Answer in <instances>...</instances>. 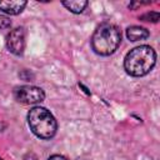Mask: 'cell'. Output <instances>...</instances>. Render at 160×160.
I'll return each mask as SVG.
<instances>
[{
  "label": "cell",
  "instance_id": "1",
  "mask_svg": "<svg viewBox=\"0 0 160 160\" xmlns=\"http://www.w3.org/2000/svg\"><path fill=\"white\" fill-rule=\"evenodd\" d=\"M156 62V52L149 45H140L130 50L124 59L125 71L135 78L149 74Z\"/></svg>",
  "mask_w": 160,
  "mask_h": 160
},
{
  "label": "cell",
  "instance_id": "2",
  "mask_svg": "<svg viewBox=\"0 0 160 160\" xmlns=\"http://www.w3.org/2000/svg\"><path fill=\"white\" fill-rule=\"evenodd\" d=\"M121 42V32L119 28L110 22L100 24L92 34L91 46L92 50L101 56L111 55L116 51Z\"/></svg>",
  "mask_w": 160,
  "mask_h": 160
},
{
  "label": "cell",
  "instance_id": "3",
  "mask_svg": "<svg viewBox=\"0 0 160 160\" xmlns=\"http://www.w3.org/2000/svg\"><path fill=\"white\" fill-rule=\"evenodd\" d=\"M30 130L40 139L48 140L56 134L58 124L54 115L42 106H34L28 112Z\"/></svg>",
  "mask_w": 160,
  "mask_h": 160
},
{
  "label": "cell",
  "instance_id": "4",
  "mask_svg": "<svg viewBox=\"0 0 160 160\" xmlns=\"http://www.w3.org/2000/svg\"><path fill=\"white\" fill-rule=\"evenodd\" d=\"M14 98L21 104H38L44 100L45 92L41 88L34 85H21L14 89Z\"/></svg>",
  "mask_w": 160,
  "mask_h": 160
},
{
  "label": "cell",
  "instance_id": "5",
  "mask_svg": "<svg viewBox=\"0 0 160 160\" xmlns=\"http://www.w3.org/2000/svg\"><path fill=\"white\" fill-rule=\"evenodd\" d=\"M6 45L8 49L15 54V55H21L25 49V31L22 28H15L12 29L8 38H6Z\"/></svg>",
  "mask_w": 160,
  "mask_h": 160
},
{
  "label": "cell",
  "instance_id": "6",
  "mask_svg": "<svg viewBox=\"0 0 160 160\" xmlns=\"http://www.w3.org/2000/svg\"><path fill=\"white\" fill-rule=\"evenodd\" d=\"M26 4V1H0V10L10 15H18L24 10Z\"/></svg>",
  "mask_w": 160,
  "mask_h": 160
},
{
  "label": "cell",
  "instance_id": "7",
  "mask_svg": "<svg viewBox=\"0 0 160 160\" xmlns=\"http://www.w3.org/2000/svg\"><path fill=\"white\" fill-rule=\"evenodd\" d=\"M150 35L149 30L142 28V26H129L126 29V36L130 41H139V40H145Z\"/></svg>",
  "mask_w": 160,
  "mask_h": 160
},
{
  "label": "cell",
  "instance_id": "8",
  "mask_svg": "<svg viewBox=\"0 0 160 160\" xmlns=\"http://www.w3.org/2000/svg\"><path fill=\"white\" fill-rule=\"evenodd\" d=\"M62 5L74 14H80L84 11V9L88 6V1H62Z\"/></svg>",
  "mask_w": 160,
  "mask_h": 160
},
{
  "label": "cell",
  "instance_id": "9",
  "mask_svg": "<svg viewBox=\"0 0 160 160\" xmlns=\"http://www.w3.org/2000/svg\"><path fill=\"white\" fill-rule=\"evenodd\" d=\"M159 18H160V14L158 11H150V12H146V14L140 16L141 20H144V21H152V22H156L159 20Z\"/></svg>",
  "mask_w": 160,
  "mask_h": 160
},
{
  "label": "cell",
  "instance_id": "10",
  "mask_svg": "<svg viewBox=\"0 0 160 160\" xmlns=\"http://www.w3.org/2000/svg\"><path fill=\"white\" fill-rule=\"evenodd\" d=\"M11 26V21L9 20V18L0 15V29H9Z\"/></svg>",
  "mask_w": 160,
  "mask_h": 160
},
{
  "label": "cell",
  "instance_id": "11",
  "mask_svg": "<svg viewBox=\"0 0 160 160\" xmlns=\"http://www.w3.org/2000/svg\"><path fill=\"white\" fill-rule=\"evenodd\" d=\"M48 160H69V159H68V158H65V156H62V155L56 154V155H51Z\"/></svg>",
  "mask_w": 160,
  "mask_h": 160
},
{
  "label": "cell",
  "instance_id": "12",
  "mask_svg": "<svg viewBox=\"0 0 160 160\" xmlns=\"http://www.w3.org/2000/svg\"><path fill=\"white\" fill-rule=\"evenodd\" d=\"M0 160H2V159H1V158H0Z\"/></svg>",
  "mask_w": 160,
  "mask_h": 160
}]
</instances>
